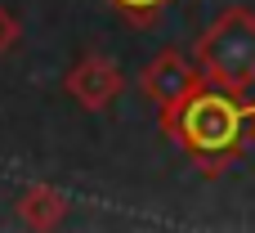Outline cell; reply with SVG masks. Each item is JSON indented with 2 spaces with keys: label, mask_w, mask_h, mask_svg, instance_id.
<instances>
[{
  "label": "cell",
  "mask_w": 255,
  "mask_h": 233,
  "mask_svg": "<svg viewBox=\"0 0 255 233\" xmlns=\"http://www.w3.org/2000/svg\"><path fill=\"white\" fill-rule=\"evenodd\" d=\"M251 130H255V103H251Z\"/></svg>",
  "instance_id": "ba28073f"
},
{
  "label": "cell",
  "mask_w": 255,
  "mask_h": 233,
  "mask_svg": "<svg viewBox=\"0 0 255 233\" xmlns=\"http://www.w3.org/2000/svg\"><path fill=\"white\" fill-rule=\"evenodd\" d=\"M108 4H112V9H121L134 27H148V22H152V18H157L170 0H108Z\"/></svg>",
  "instance_id": "8992f818"
},
{
  "label": "cell",
  "mask_w": 255,
  "mask_h": 233,
  "mask_svg": "<svg viewBox=\"0 0 255 233\" xmlns=\"http://www.w3.org/2000/svg\"><path fill=\"white\" fill-rule=\"evenodd\" d=\"M197 85H202L197 58H193V54H179V49H161V54L139 72V90H143V99L157 103L161 112H170L175 103H184Z\"/></svg>",
  "instance_id": "3957f363"
},
{
  "label": "cell",
  "mask_w": 255,
  "mask_h": 233,
  "mask_svg": "<svg viewBox=\"0 0 255 233\" xmlns=\"http://www.w3.org/2000/svg\"><path fill=\"white\" fill-rule=\"evenodd\" d=\"M197 72L206 85L247 94L255 85V9H224L193 45Z\"/></svg>",
  "instance_id": "7a4b0ae2"
},
{
  "label": "cell",
  "mask_w": 255,
  "mask_h": 233,
  "mask_svg": "<svg viewBox=\"0 0 255 233\" xmlns=\"http://www.w3.org/2000/svg\"><path fill=\"white\" fill-rule=\"evenodd\" d=\"M13 45H18V18L0 4V54H9Z\"/></svg>",
  "instance_id": "52a82bcc"
},
{
  "label": "cell",
  "mask_w": 255,
  "mask_h": 233,
  "mask_svg": "<svg viewBox=\"0 0 255 233\" xmlns=\"http://www.w3.org/2000/svg\"><path fill=\"white\" fill-rule=\"evenodd\" d=\"M67 94L85 108V112H103L117 94H121V72H117V63L112 58H103V54H85L81 63H72V72H67Z\"/></svg>",
  "instance_id": "277c9868"
},
{
  "label": "cell",
  "mask_w": 255,
  "mask_h": 233,
  "mask_svg": "<svg viewBox=\"0 0 255 233\" xmlns=\"http://www.w3.org/2000/svg\"><path fill=\"white\" fill-rule=\"evenodd\" d=\"M63 211H67V202H63V193L49 189V184H27V189L18 193V216H22V225H31V229H54V225L63 220Z\"/></svg>",
  "instance_id": "5b68a950"
},
{
  "label": "cell",
  "mask_w": 255,
  "mask_h": 233,
  "mask_svg": "<svg viewBox=\"0 0 255 233\" xmlns=\"http://www.w3.org/2000/svg\"><path fill=\"white\" fill-rule=\"evenodd\" d=\"M166 135L206 171L220 175L229 162L242 157L247 139H255L251 130V103H242V94L220 90V85H197L184 103H175L170 112H161Z\"/></svg>",
  "instance_id": "6da1fadb"
}]
</instances>
